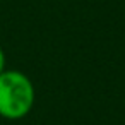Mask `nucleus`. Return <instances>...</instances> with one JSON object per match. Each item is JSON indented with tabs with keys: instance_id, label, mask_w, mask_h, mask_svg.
Segmentation results:
<instances>
[{
	"instance_id": "obj_1",
	"label": "nucleus",
	"mask_w": 125,
	"mask_h": 125,
	"mask_svg": "<svg viewBox=\"0 0 125 125\" xmlns=\"http://www.w3.org/2000/svg\"><path fill=\"white\" fill-rule=\"evenodd\" d=\"M34 99L36 91L26 74L7 69L0 74V116L21 120L31 113Z\"/></svg>"
},
{
	"instance_id": "obj_2",
	"label": "nucleus",
	"mask_w": 125,
	"mask_h": 125,
	"mask_svg": "<svg viewBox=\"0 0 125 125\" xmlns=\"http://www.w3.org/2000/svg\"><path fill=\"white\" fill-rule=\"evenodd\" d=\"M5 63H7V60H5V52L2 50V46H0V74L5 70Z\"/></svg>"
}]
</instances>
